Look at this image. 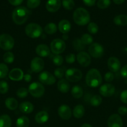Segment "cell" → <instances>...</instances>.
I'll return each mask as SVG.
<instances>
[{
    "mask_svg": "<svg viewBox=\"0 0 127 127\" xmlns=\"http://www.w3.org/2000/svg\"><path fill=\"white\" fill-rule=\"evenodd\" d=\"M30 11L24 6L16 7L12 11V18L16 24L22 25L27 21L29 16Z\"/></svg>",
    "mask_w": 127,
    "mask_h": 127,
    "instance_id": "obj_1",
    "label": "cell"
},
{
    "mask_svg": "<svg viewBox=\"0 0 127 127\" xmlns=\"http://www.w3.org/2000/svg\"><path fill=\"white\" fill-rule=\"evenodd\" d=\"M86 84L90 88H97L102 83V77L100 73L95 68L91 69L87 72L85 76Z\"/></svg>",
    "mask_w": 127,
    "mask_h": 127,
    "instance_id": "obj_2",
    "label": "cell"
},
{
    "mask_svg": "<svg viewBox=\"0 0 127 127\" xmlns=\"http://www.w3.org/2000/svg\"><path fill=\"white\" fill-rule=\"evenodd\" d=\"M73 19L75 23L78 26H85L90 20L89 12L83 7L76 9L73 14Z\"/></svg>",
    "mask_w": 127,
    "mask_h": 127,
    "instance_id": "obj_3",
    "label": "cell"
},
{
    "mask_svg": "<svg viewBox=\"0 0 127 127\" xmlns=\"http://www.w3.org/2000/svg\"><path fill=\"white\" fill-rule=\"evenodd\" d=\"M25 32L30 38H38L42 35V28L37 24L30 23L25 27Z\"/></svg>",
    "mask_w": 127,
    "mask_h": 127,
    "instance_id": "obj_4",
    "label": "cell"
},
{
    "mask_svg": "<svg viewBox=\"0 0 127 127\" xmlns=\"http://www.w3.org/2000/svg\"><path fill=\"white\" fill-rule=\"evenodd\" d=\"M14 45V40L10 35L3 33L0 35V48L4 50L9 51Z\"/></svg>",
    "mask_w": 127,
    "mask_h": 127,
    "instance_id": "obj_5",
    "label": "cell"
},
{
    "mask_svg": "<svg viewBox=\"0 0 127 127\" xmlns=\"http://www.w3.org/2000/svg\"><path fill=\"white\" fill-rule=\"evenodd\" d=\"M29 93L32 96L34 97H41L44 95L45 89L42 83L39 82H34L31 83L29 86Z\"/></svg>",
    "mask_w": 127,
    "mask_h": 127,
    "instance_id": "obj_6",
    "label": "cell"
},
{
    "mask_svg": "<svg viewBox=\"0 0 127 127\" xmlns=\"http://www.w3.org/2000/svg\"><path fill=\"white\" fill-rule=\"evenodd\" d=\"M66 79L70 82L78 81L82 78V73L80 70L77 68H70L65 71V73Z\"/></svg>",
    "mask_w": 127,
    "mask_h": 127,
    "instance_id": "obj_7",
    "label": "cell"
},
{
    "mask_svg": "<svg viewBox=\"0 0 127 127\" xmlns=\"http://www.w3.org/2000/svg\"><path fill=\"white\" fill-rule=\"evenodd\" d=\"M65 43L64 41L59 38L53 40L51 43V50L54 54L59 55L65 49Z\"/></svg>",
    "mask_w": 127,
    "mask_h": 127,
    "instance_id": "obj_8",
    "label": "cell"
},
{
    "mask_svg": "<svg viewBox=\"0 0 127 127\" xmlns=\"http://www.w3.org/2000/svg\"><path fill=\"white\" fill-rule=\"evenodd\" d=\"M88 53L91 57L95 58H98L103 56L104 49L100 43H93L88 48Z\"/></svg>",
    "mask_w": 127,
    "mask_h": 127,
    "instance_id": "obj_9",
    "label": "cell"
},
{
    "mask_svg": "<svg viewBox=\"0 0 127 127\" xmlns=\"http://www.w3.org/2000/svg\"><path fill=\"white\" fill-rule=\"evenodd\" d=\"M39 80L41 83L45 85H52L56 81V79L54 75L48 71H43L40 73Z\"/></svg>",
    "mask_w": 127,
    "mask_h": 127,
    "instance_id": "obj_10",
    "label": "cell"
},
{
    "mask_svg": "<svg viewBox=\"0 0 127 127\" xmlns=\"http://www.w3.org/2000/svg\"><path fill=\"white\" fill-rule=\"evenodd\" d=\"M78 63L83 67H87L90 65L91 63L90 55L85 52H79L76 57Z\"/></svg>",
    "mask_w": 127,
    "mask_h": 127,
    "instance_id": "obj_11",
    "label": "cell"
},
{
    "mask_svg": "<svg viewBox=\"0 0 127 127\" xmlns=\"http://www.w3.org/2000/svg\"><path fill=\"white\" fill-rule=\"evenodd\" d=\"M44 68V62L40 57H35L31 63V70L35 73H39Z\"/></svg>",
    "mask_w": 127,
    "mask_h": 127,
    "instance_id": "obj_12",
    "label": "cell"
},
{
    "mask_svg": "<svg viewBox=\"0 0 127 127\" xmlns=\"http://www.w3.org/2000/svg\"><path fill=\"white\" fill-rule=\"evenodd\" d=\"M115 88L112 84L107 83L101 86L99 89V93L103 97H110L114 94Z\"/></svg>",
    "mask_w": 127,
    "mask_h": 127,
    "instance_id": "obj_13",
    "label": "cell"
},
{
    "mask_svg": "<svg viewBox=\"0 0 127 127\" xmlns=\"http://www.w3.org/2000/svg\"><path fill=\"white\" fill-rule=\"evenodd\" d=\"M108 127H123V121L118 114H112L107 121Z\"/></svg>",
    "mask_w": 127,
    "mask_h": 127,
    "instance_id": "obj_14",
    "label": "cell"
},
{
    "mask_svg": "<svg viewBox=\"0 0 127 127\" xmlns=\"http://www.w3.org/2000/svg\"><path fill=\"white\" fill-rule=\"evenodd\" d=\"M107 64H108V69L112 73H115V72L118 71L120 69V62L117 57H110L109 59L108 60Z\"/></svg>",
    "mask_w": 127,
    "mask_h": 127,
    "instance_id": "obj_15",
    "label": "cell"
},
{
    "mask_svg": "<svg viewBox=\"0 0 127 127\" xmlns=\"http://www.w3.org/2000/svg\"><path fill=\"white\" fill-rule=\"evenodd\" d=\"M58 115L63 120H69L72 116V111L67 105H62L58 109Z\"/></svg>",
    "mask_w": 127,
    "mask_h": 127,
    "instance_id": "obj_16",
    "label": "cell"
},
{
    "mask_svg": "<svg viewBox=\"0 0 127 127\" xmlns=\"http://www.w3.org/2000/svg\"><path fill=\"white\" fill-rule=\"evenodd\" d=\"M9 78L11 80L14 81H19L23 79L24 73L23 71L20 68H14L10 71L8 74Z\"/></svg>",
    "mask_w": 127,
    "mask_h": 127,
    "instance_id": "obj_17",
    "label": "cell"
},
{
    "mask_svg": "<svg viewBox=\"0 0 127 127\" xmlns=\"http://www.w3.org/2000/svg\"><path fill=\"white\" fill-rule=\"evenodd\" d=\"M61 6V0H48L46 7L50 12H55L58 11Z\"/></svg>",
    "mask_w": 127,
    "mask_h": 127,
    "instance_id": "obj_18",
    "label": "cell"
},
{
    "mask_svg": "<svg viewBox=\"0 0 127 127\" xmlns=\"http://www.w3.org/2000/svg\"><path fill=\"white\" fill-rule=\"evenodd\" d=\"M36 52L39 57H47L50 55L51 51L47 45L45 44H40L36 47Z\"/></svg>",
    "mask_w": 127,
    "mask_h": 127,
    "instance_id": "obj_19",
    "label": "cell"
},
{
    "mask_svg": "<svg viewBox=\"0 0 127 127\" xmlns=\"http://www.w3.org/2000/svg\"><path fill=\"white\" fill-rule=\"evenodd\" d=\"M19 110L21 112L24 113V114H31L34 110V105L30 102H23L20 104Z\"/></svg>",
    "mask_w": 127,
    "mask_h": 127,
    "instance_id": "obj_20",
    "label": "cell"
},
{
    "mask_svg": "<svg viewBox=\"0 0 127 127\" xmlns=\"http://www.w3.org/2000/svg\"><path fill=\"white\" fill-rule=\"evenodd\" d=\"M58 27L59 30L61 33L66 34L70 31L71 25L69 21L65 19H63L59 22Z\"/></svg>",
    "mask_w": 127,
    "mask_h": 127,
    "instance_id": "obj_21",
    "label": "cell"
},
{
    "mask_svg": "<svg viewBox=\"0 0 127 127\" xmlns=\"http://www.w3.org/2000/svg\"><path fill=\"white\" fill-rule=\"evenodd\" d=\"M49 114L46 111H41L35 116V120L39 124H43L47 122L49 120Z\"/></svg>",
    "mask_w": 127,
    "mask_h": 127,
    "instance_id": "obj_22",
    "label": "cell"
},
{
    "mask_svg": "<svg viewBox=\"0 0 127 127\" xmlns=\"http://www.w3.org/2000/svg\"><path fill=\"white\" fill-rule=\"evenodd\" d=\"M57 88L62 93H68L70 89V84L65 79H61L57 83Z\"/></svg>",
    "mask_w": 127,
    "mask_h": 127,
    "instance_id": "obj_23",
    "label": "cell"
},
{
    "mask_svg": "<svg viewBox=\"0 0 127 127\" xmlns=\"http://www.w3.org/2000/svg\"><path fill=\"white\" fill-rule=\"evenodd\" d=\"M5 105L9 110H14L18 107V102L14 98L8 97L5 100Z\"/></svg>",
    "mask_w": 127,
    "mask_h": 127,
    "instance_id": "obj_24",
    "label": "cell"
},
{
    "mask_svg": "<svg viewBox=\"0 0 127 127\" xmlns=\"http://www.w3.org/2000/svg\"><path fill=\"white\" fill-rule=\"evenodd\" d=\"M115 24L119 26H125L127 25V16L125 14H120L115 17L113 19Z\"/></svg>",
    "mask_w": 127,
    "mask_h": 127,
    "instance_id": "obj_25",
    "label": "cell"
},
{
    "mask_svg": "<svg viewBox=\"0 0 127 127\" xmlns=\"http://www.w3.org/2000/svg\"><path fill=\"white\" fill-rule=\"evenodd\" d=\"M85 109L82 105H77L73 110V117L76 119H80L84 115Z\"/></svg>",
    "mask_w": 127,
    "mask_h": 127,
    "instance_id": "obj_26",
    "label": "cell"
},
{
    "mask_svg": "<svg viewBox=\"0 0 127 127\" xmlns=\"http://www.w3.org/2000/svg\"><path fill=\"white\" fill-rule=\"evenodd\" d=\"M71 94L75 99H80L83 96V89L80 86H74L71 90Z\"/></svg>",
    "mask_w": 127,
    "mask_h": 127,
    "instance_id": "obj_27",
    "label": "cell"
},
{
    "mask_svg": "<svg viewBox=\"0 0 127 127\" xmlns=\"http://www.w3.org/2000/svg\"><path fill=\"white\" fill-rule=\"evenodd\" d=\"M12 122L9 115H2L0 116V127H11Z\"/></svg>",
    "mask_w": 127,
    "mask_h": 127,
    "instance_id": "obj_28",
    "label": "cell"
},
{
    "mask_svg": "<svg viewBox=\"0 0 127 127\" xmlns=\"http://www.w3.org/2000/svg\"><path fill=\"white\" fill-rule=\"evenodd\" d=\"M29 119L26 116H22L18 118L16 121L17 127H29Z\"/></svg>",
    "mask_w": 127,
    "mask_h": 127,
    "instance_id": "obj_29",
    "label": "cell"
},
{
    "mask_svg": "<svg viewBox=\"0 0 127 127\" xmlns=\"http://www.w3.org/2000/svg\"><path fill=\"white\" fill-rule=\"evenodd\" d=\"M57 27L56 25V24L52 23H49L45 26L44 27V31L46 33L49 35H52L54 34V33H56L57 32Z\"/></svg>",
    "mask_w": 127,
    "mask_h": 127,
    "instance_id": "obj_30",
    "label": "cell"
},
{
    "mask_svg": "<svg viewBox=\"0 0 127 127\" xmlns=\"http://www.w3.org/2000/svg\"><path fill=\"white\" fill-rule=\"evenodd\" d=\"M73 47L77 52H82L85 47V45L82 42L80 38H75L73 41Z\"/></svg>",
    "mask_w": 127,
    "mask_h": 127,
    "instance_id": "obj_31",
    "label": "cell"
},
{
    "mask_svg": "<svg viewBox=\"0 0 127 127\" xmlns=\"http://www.w3.org/2000/svg\"><path fill=\"white\" fill-rule=\"evenodd\" d=\"M81 41L85 45H88L93 43V37L88 33H84L82 35L80 38Z\"/></svg>",
    "mask_w": 127,
    "mask_h": 127,
    "instance_id": "obj_32",
    "label": "cell"
},
{
    "mask_svg": "<svg viewBox=\"0 0 127 127\" xmlns=\"http://www.w3.org/2000/svg\"><path fill=\"white\" fill-rule=\"evenodd\" d=\"M9 73L7 66L4 63H0V78L2 79L7 76Z\"/></svg>",
    "mask_w": 127,
    "mask_h": 127,
    "instance_id": "obj_33",
    "label": "cell"
},
{
    "mask_svg": "<svg viewBox=\"0 0 127 127\" xmlns=\"http://www.w3.org/2000/svg\"><path fill=\"white\" fill-rule=\"evenodd\" d=\"M3 60L7 64L12 63L14 60V55L11 52H6L3 55Z\"/></svg>",
    "mask_w": 127,
    "mask_h": 127,
    "instance_id": "obj_34",
    "label": "cell"
},
{
    "mask_svg": "<svg viewBox=\"0 0 127 127\" xmlns=\"http://www.w3.org/2000/svg\"><path fill=\"white\" fill-rule=\"evenodd\" d=\"M102 99L100 95H95L92 97L90 100V103L92 106L97 107L99 106L101 104H102Z\"/></svg>",
    "mask_w": 127,
    "mask_h": 127,
    "instance_id": "obj_35",
    "label": "cell"
},
{
    "mask_svg": "<svg viewBox=\"0 0 127 127\" xmlns=\"http://www.w3.org/2000/svg\"><path fill=\"white\" fill-rule=\"evenodd\" d=\"M62 4L65 9L72 10L74 7L75 2L73 0H62Z\"/></svg>",
    "mask_w": 127,
    "mask_h": 127,
    "instance_id": "obj_36",
    "label": "cell"
},
{
    "mask_svg": "<svg viewBox=\"0 0 127 127\" xmlns=\"http://www.w3.org/2000/svg\"><path fill=\"white\" fill-rule=\"evenodd\" d=\"M111 4V1L110 0H98L97 2V7L98 8L101 9H107L110 6Z\"/></svg>",
    "mask_w": 127,
    "mask_h": 127,
    "instance_id": "obj_37",
    "label": "cell"
},
{
    "mask_svg": "<svg viewBox=\"0 0 127 127\" xmlns=\"http://www.w3.org/2000/svg\"><path fill=\"white\" fill-rule=\"evenodd\" d=\"M87 30L89 33L92 34H95L98 31V26L95 22H90L87 26Z\"/></svg>",
    "mask_w": 127,
    "mask_h": 127,
    "instance_id": "obj_38",
    "label": "cell"
},
{
    "mask_svg": "<svg viewBox=\"0 0 127 127\" xmlns=\"http://www.w3.org/2000/svg\"><path fill=\"white\" fill-rule=\"evenodd\" d=\"M41 4V0H27V6L29 9H34L38 7Z\"/></svg>",
    "mask_w": 127,
    "mask_h": 127,
    "instance_id": "obj_39",
    "label": "cell"
},
{
    "mask_svg": "<svg viewBox=\"0 0 127 127\" xmlns=\"http://www.w3.org/2000/svg\"><path fill=\"white\" fill-rule=\"evenodd\" d=\"M9 90V86L7 82L4 81H0V93L2 94H4L7 93Z\"/></svg>",
    "mask_w": 127,
    "mask_h": 127,
    "instance_id": "obj_40",
    "label": "cell"
},
{
    "mask_svg": "<svg viewBox=\"0 0 127 127\" xmlns=\"http://www.w3.org/2000/svg\"><path fill=\"white\" fill-rule=\"evenodd\" d=\"M28 90L25 88H21L17 91L16 93V95L19 98H24L28 94Z\"/></svg>",
    "mask_w": 127,
    "mask_h": 127,
    "instance_id": "obj_41",
    "label": "cell"
},
{
    "mask_svg": "<svg viewBox=\"0 0 127 127\" xmlns=\"http://www.w3.org/2000/svg\"><path fill=\"white\" fill-rule=\"evenodd\" d=\"M54 64L56 66H61L64 62L63 57L60 55H56L52 59Z\"/></svg>",
    "mask_w": 127,
    "mask_h": 127,
    "instance_id": "obj_42",
    "label": "cell"
},
{
    "mask_svg": "<svg viewBox=\"0 0 127 127\" xmlns=\"http://www.w3.org/2000/svg\"><path fill=\"white\" fill-rule=\"evenodd\" d=\"M65 70L64 68H59L54 70V75L56 78L59 79H62L64 75L65 74Z\"/></svg>",
    "mask_w": 127,
    "mask_h": 127,
    "instance_id": "obj_43",
    "label": "cell"
},
{
    "mask_svg": "<svg viewBox=\"0 0 127 127\" xmlns=\"http://www.w3.org/2000/svg\"><path fill=\"white\" fill-rule=\"evenodd\" d=\"M76 57L75 56L74 54L73 53H69V54L67 55L65 57V61L67 63H69V64H72V63H74L75 61Z\"/></svg>",
    "mask_w": 127,
    "mask_h": 127,
    "instance_id": "obj_44",
    "label": "cell"
},
{
    "mask_svg": "<svg viewBox=\"0 0 127 127\" xmlns=\"http://www.w3.org/2000/svg\"><path fill=\"white\" fill-rule=\"evenodd\" d=\"M105 80L107 82H112L114 79V75L112 72H107L104 76Z\"/></svg>",
    "mask_w": 127,
    "mask_h": 127,
    "instance_id": "obj_45",
    "label": "cell"
},
{
    "mask_svg": "<svg viewBox=\"0 0 127 127\" xmlns=\"http://www.w3.org/2000/svg\"><path fill=\"white\" fill-rule=\"evenodd\" d=\"M120 100L124 104H127V90L122 92L120 94Z\"/></svg>",
    "mask_w": 127,
    "mask_h": 127,
    "instance_id": "obj_46",
    "label": "cell"
},
{
    "mask_svg": "<svg viewBox=\"0 0 127 127\" xmlns=\"http://www.w3.org/2000/svg\"><path fill=\"white\" fill-rule=\"evenodd\" d=\"M118 112L121 115H125L127 114V108L125 106H121L118 108Z\"/></svg>",
    "mask_w": 127,
    "mask_h": 127,
    "instance_id": "obj_47",
    "label": "cell"
},
{
    "mask_svg": "<svg viewBox=\"0 0 127 127\" xmlns=\"http://www.w3.org/2000/svg\"><path fill=\"white\" fill-rule=\"evenodd\" d=\"M120 74L123 78L127 79V64L125 65L121 69Z\"/></svg>",
    "mask_w": 127,
    "mask_h": 127,
    "instance_id": "obj_48",
    "label": "cell"
},
{
    "mask_svg": "<svg viewBox=\"0 0 127 127\" xmlns=\"http://www.w3.org/2000/svg\"><path fill=\"white\" fill-rule=\"evenodd\" d=\"M8 1L12 6H17L21 4L22 1H23V0H8Z\"/></svg>",
    "mask_w": 127,
    "mask_h": 127,
    "instance_id": "obj_49",
    "label": "cell"
},
{
    "mask_svg": "<svg viewBox=\"0 0 127 127\" xmlns=\"http://www.w3.org/2000/svg\"><path fill=\"white\" fill-rule=\"evenodd\" d=\"M85 4L87 6H92L95 4L96 0H82Z\"/></svg>",
    "mask_w": 127,
    "mask_h": 127,
    "instance_id": "obj_50",
    "label": "cell"
},
{
    "mask_svg": "<svg viewBox=\"0 0 127 127\" xmlns=\"http://www.w3.org/2000/svg\"><path fill=\"white\" fill-rule=\"evenodd\" d=\"M23 78L26 82H29L31 81V79H32V77H31V75L30 74H26L24 75Z\"/></svg>",
    "mask_w": 127,
    "mask_h": 127,
    "instance_id": "obj_51",
    "label": "cell"
},
{
    "mask_svg": "<svg viewBox=\"0 0 127 127\" xmlns=\"http://www.w3.org/2000/svg\"><path fill=\"white\" fill-rule=\"evenodd\" d=\"M113 1L116 4H121L123 3L125 0H113Z\"/></svg>",
    "mask_w": 127,
    "mask_h": 127,
    "instance_id": "obj_52",
    "label": "cell"
},
{
    "mask_svg": "<svg viewBox=\"0 0 127 127\" xmlns=\"http://www.w3.org/2000/svg\"><path fill=\"white\" fill-rule=\"evenodd\" d=\"M80 127H92V126L88 124H83V125H82Z\"/></svg>",
    "mask_w": 127,
    "mask_h": 127,
    "instance_id": "obj_53",
    "label": "cell"
},
{
    "mask_svg": "<svg viewBox=\"0 0 127 127\" xmlns=\"http://www.w3.org/2000/svg\"></svg>",
    "mask_w": 127,
    "mask_h": 127,
    "instance_id": "obj_54",
    "label": "cell"
}]
</instances>
